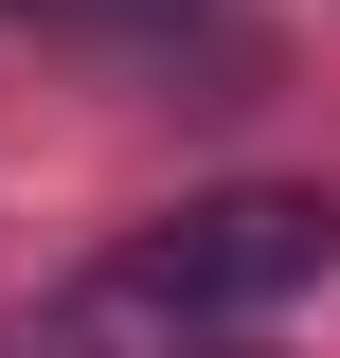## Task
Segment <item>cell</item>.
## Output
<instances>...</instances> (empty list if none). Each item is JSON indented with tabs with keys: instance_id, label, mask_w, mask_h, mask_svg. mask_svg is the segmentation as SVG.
I'll return each instance as SVG.
<instances>
[{
	"instance_id": "6da1fadb",
	"label": "cell",
	"mask_w": 340,
	"mask_h": 358,
	"mask_svg": "<svg viewBox=\"0 0 340 358\" xmlns=\"http://www.w3.org/2000/svg\"><path fill=\"white\" fill-rule=\"evenodd\" d=\"M304 268H323V197H197V215H162L126 251V287L143 305H269Z\"/></svg>"
},
{
	"instance_id": "7a4b0ae2",
	"label": "cell",
	"mask_w": 340,
	"mask_h": 358,
	"mask_svg": "<svg viewBox=\"0 0 340 358\" xmlns=\"http://www.w3.org/2000/svg\"><path fill=\"white\" fill-rule=\"evenodd\" d=\"M18 358H72V341H18Z\"/></svg>"
}]
</instances>
